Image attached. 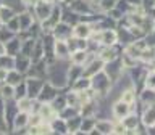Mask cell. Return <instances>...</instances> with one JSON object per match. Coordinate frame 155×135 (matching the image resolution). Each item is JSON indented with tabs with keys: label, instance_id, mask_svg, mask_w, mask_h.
Masks as SVG:
<instances>
[{
	"label": "cell",
	"instance_id": "obj_10",
	"mask_svg": "<svg viewBox=\"0 0 155 135\" xmlns=\"http://www.w3.org/2000/svg\"><path fill=\"white\" fill-rule=\"evenodd\" d=\"M18 80H19V76L18 74H12V76H10V82H12V84H13V82L16 84Z\"/></svg>",
	"mask_w": 155,
	"mask_h": 135
},
{
	"label": "cell",
	"instance_id": "obj_7",
	"mask_svg": "<svg viewBox=\"0 0 155 135\" xmlns=\"http://www.w3.org/2000/svg\"><path fill=\"white\" fill-rule=\"evenodd\" d=\"M147 87H149V89H155V72L149 76V79H147Z\"/></svg>",
	"mask_w": 155,
	"mask_h": 135
},
{
	"label": "cell",
	"instance_id": "obj_6",
	"mask_svg": "<svg viewBox=\"0 0 155 135\" xmlns=\"http://www.w3.org/2000/svg\"><path fill=\"white\" fill-rule=\"evenodd\" d=\"M133 98H134V93H133V90H126L124 92V95H123V101H133Z\"/></svg>",
	"mask_w": 155,
	"mask_h": 135
},
{
	"label": "cell",
	"instance_id": "obj_2",
	"mask_svg": "<svg viewBox=\"0 0 155 135\" xmlns=\"http://www.w3.org/2000/svg\"><path fill=\"white\" fill-rule=\"evenodd\" d=\"M144 122L147 125H153L155 124V106H150V108L145 111L144 114Z\"/></svg>",
	"mask_w": 155,
	"mask_h": 135
},
{
	"label": "cell",
	"instance_id": "obj_3",
	"mask_svg": "<svg viewBox=\"0 0 155 135\" xmlns=\"http://www.w3.org/2000/svg\"><path fill=\"white\" fill-rule=\"evenodd\" d=\"M136 124H137L136 118H133V116H126V119H124V127L126 129H134Z\"/></svg>",
	"mask_w": 155,
	"mask_h": 135
},
{
	"label": "cell",
	"instance_id": "obj_9",
	"mask_svg": "<svg viewBox=\"0 0 155 135\" xmlns=\"http://www.w3.org/2000/svg\"><path fill=\"white\" fill-rule=\"evenodd\" d=\"M86 58V53L84 52H76V55H74V61H82Z\"/></svg>",
	"mask_w": 155,
	"mask_h": 135
},
{
	"label": "cell",
	"instance_id": "obj_1",
	"mask_svg": "<svg viewBox=\"0 0 155 135\" xmlns=\"http://www.w3.org/2000/svg\"><path fill=\"white\" fill-rule=\"evenodd\" d=\"M115 113H116V116H121V118L128 116V113H129L128 103H126V101H121V103H118V105L115 106Z\"/></svg>",
	"mask_w": 155,
	"mask_h": 135
},
{
	"label": "cell",
	"instance_id": "obj_8",
	"mask_svg": "<svg viewBox=\"0 0 155 135\" xmlns=\"http://www.w3.org/2000/svg\"><path fill=\"white\" fill-rule=\"evenodd\" d=\"M87 32H89L87 26H78V29H76V34H78V36H79V34H81V36H86Z\"/></svg>",
	"mask_w": 155,
	"mask_h": 135
},
{
	"label": "cell",
	"instance_id": "obj_4",
	"mask_svg": "<svg viewBox=\"0 0 155 135\" xmlns=\"http://www.w3.org/2000/svg\"><path fill=\"white\" fill-rule=\"evenodd\" d=\"M104 42L105 43H113L115 42V34L111 31H107V34H104Z\"/></svg>",
	"mask_w": 155,
	"mask_h": 135
},
{
	"label": "cell",
	"instance_id": "obj_5",
	"mask_svg": "<svg viewBox=\"0 0 155 135\" xmlns=\"http://www.w3.org/2000/svg\"><path fill=\"white\" fill-rule=\"evenodd\" d=\"M97 129H99L100 130V132H107V133H108V132H111V125L108 124V122H100L99 125H97Z\"/></svg>",
	"mask_w": 155,
	"mask_h": 135
}]
</instances>
